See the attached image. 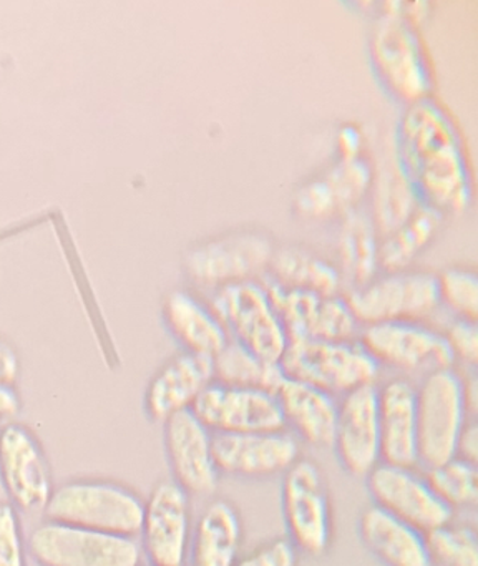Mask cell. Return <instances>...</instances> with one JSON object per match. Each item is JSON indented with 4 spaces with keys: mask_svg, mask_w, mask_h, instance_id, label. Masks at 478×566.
Listing matches in <instances>:
<instances>
[{
    "mask_svg": "<svg viewBox=\"0 0 478 566\" xmlns=\"http://www.w3.org/2000/svg\"><path fill=\"white\" fill-rule=\"evenodd\" d=\"M397 158L422 203L461 213L471 203V177L464 144L450 114L434 98L407 107L398 122Z\"/></svg>",
    "mask_w": 478,
    "mask_h": 566,
    "instance_id": "6da1fadb",
    "label": "cell"
},
{
    "mask_svg": "<svg viewBox=\"0 0 478 566\" xmlns=\"http://www.w3.org/2000/svg\"><path fill=\"white\" fill-rule=\"evenodd\" d=\"M145 500L110 480H72L53 489L43 509L45 522L135 538L142 532Z\"/></svg>",
    "mask_w": 478,
    "mask_h": 566,
    "instance_id": "7a4b0ae2",
    "label": "cell"
},
{
    "mask_svg": "<svg viewBox=\"0 0 478 566\" xmlns=\"http://www.w3.org/2000/svg\"><path fill=\"white\" fill-rule=\"evenodd\" d=\"M208 306L228 331L229 339L264 363L281 364L289 337L261 281L216 287Z\"/></svg>",
    "mask_w": 478,
    "mask_h": 566,
    "instance_id": "3957f363",
    "label": "cell"
},
{
    "mask_svg": "<svg viewBox=\"0 0 478 566\" xmlns=\"http://www.w3.org/2000/svg\"><path fill=\"white\" fill-rule=\"evenodd\" d=\"M281 369L289 379L311 384L334 397L371 386L381 374V366L358 340H289Z\"/></svg>",
    "mask_w": 478,
    "mask_h": 566,
    "instance_id": "277c9868",
    "label": "cell"
},
{
    "mask_svg": "<svg viewBox=\"0 0 478 566\" xmlns=\"http://www.w3.org/2000/svg\"><path fill=\"white\" fill-rule=\"evenodd\" d=\"M465 377L454 367L427 374L417 387L418 463L425 470L454 459L468 422Z\"/></svg>",
    "mask_w": 478,
    "mask_h": 566,
    "instance_id": "5b68a950",
    "label": "cell"
},
{
    "mask_svg": "<svg viewBox=\"0 0 478 566\" xmlns=\"http://www.w3.org/2000/svg\"><path fill=\"white\" fill-rule=\"evenodd\" d=\"M371 55L385 87L408 105L430 97L432 74L415 25L397 12H384L371 35Z\"/></svg>",
    "mask_w": 478,
    "mask_h": 566,
    "instance_id": "8992f818",
    "label": "cell"
},
{
    "mask_svg": "<svg viewBox=\"0 0 478 566\" xmlns=\"http://www.w3.org/2000/svg\"><path fill=\"white\" fill-rule=\"evenodd\" d=\"M344 297L364 326L391 321L422 323L440 307L437 274L430 271L384 273L364 286L352 287Z\"/></svg>",
    "mask_w": 478,
    "mask_h": 566,
    "instance_id": "52a82bcc",
    "label": "cell"
},
{
    "mask_svg": "<svg viewBox=\"0 0 478 566\" xmlns=\"http://www.w3.org/2000/svg\"><path fill=\"white\" fill-rule=\"evenodd\" d=\"M282 516L288 539L299 553L322 556L334 535L331 495L318 463L299 459L282 479Z\"/></svg>",
    "mask_w": 478,
    "mask_h": 566,
    "instance_id": "ba28073f",
    "label": "cell"
},
{
    "mask_svg": "<svg viewBox=\"0 0 478 566\" xmlns=\"http://www.w3.org/2000/svg\"><path fill=\"white\" fill-rule=\"evenodd\" d=\"M29 552L40 566H139L135 538L43 522L29 536Z\"/></svg>",
    "mask_w": 478,
    "mask_h": 566,
    "instance_id": "9c48e42d",
    "label": "cell"
},
{
    "mask_svg": "<svg viewBox=\"0 0 478 566\" xmlns=\"http://www.w3.org/2000/svg\"><path fill=\"white\" fill-rule=\"evenodd\" d=\"M274 250L271 238L262 231H231L193 248L186 254V273L199 286L212 290L259 280L268 273Z\"/></svg>",
    "mask_w": 478,
    "mask_h": 566,
    "instance_id": "30bf717a",
    "label": "cell"
},
{
    "mask_svg": "<svg viewBox=\"0 0 478 566\" xmlns=\"http://www.w3.org/2000/svg\"><path fill=\"white\" fill-rule=\"evenodd\" d=\"M289 340L315 339L331 343L357 340L361 324L341 294L321 296L276 283L268 273L259 277Z\"/></svg>",
    "mask_w": 478,
    "mask_h": 566,
    "instance_id": "8fae6325",
    "label": "cell"
},
{
    "mask_svg": "<svg viewBox=\"0 0 478 566\" xmlns=\"http://www.w3.org/2000/svg\"><path fill=\"white\" fill-rule=\"evenodd\" d=\"M358 343L378 366L405 373H425L427 376L435 370L450 369L455 364L444 334L414 321L365 326Z\"/></svg>",
    "mask_w": 478,
    "mask_h": 566,
    "instance_id": "7c38bea8",
    "label": "cell"
},
{
    "mask_svg": "<svg viewBox=\"0 0 478 566\" xmlns=\"http://www.w3.org/2000/svg\"><path fill=\"white\" fill-rule=\"evenodd\" d=\"M372 505L391 513L395 518L408 523L422 533L440 528L454 520V510L448 509L435 490L415 467L378 463L367 476Z\"/></svg>",
    "mask_w": 478,
    "mask_h": 566,
    "instance_id": "4fadbf2b",
    "label": "cell"
},
{
    "mask_svg": "<svg viewBox=\"0 0 478 566\" xmlns=\"http://www.w3.org/2000/svg\"><path fill=\"white\" fill-rule=\"evenodd\" d=\"M193 522L189 495L173 480L156 483L143 510L142 548L149 566H186Z\"/></svg>",
    "mask_w": 478,
    "mask_h": 566,
    "instance_id": "5bb4252c",
    "label": "cell"
},
{
    "mask_svg": "<svg viewBox=\"0 0 478 566\" xmlns=\"http://www.w3.org/2000/svg\"><path fill=\"white\" fill-rule=\"evenodd\" d=\"M0 480L17 509H45L53 493L52 470L35 433L19 422L0 427Z\"/></svg>",
    "mask_w": 478,
    "mask_h": 566,
    "instance_id": "9a60e30c",
    "label": "cell"
},
{
    "mask_svg": "<svg viewBox=\"0 0 478 566\" xmlns=\"http://www.w3.org/2000/svg\"><path fill=\"white\" fill-rule=\"evenodd\" d=\"M191 412L212 433L285 430L278 396L266 390L238 389L212 382L198 397Z\"/></svg>",
    "mask_w": 478,
    "mask_h": 566,
    "instance_id": "2e32d148",
    "label": "cell"
},
{
    "mask_svg": "<svg viewBox=\"0 0 478 566\" xmlns=\"http://www.w3.org/2000/svg\"><path fill=\"white\" fill-rule=\"evenodd\" d=\"M335 455L352 476H367L381 463L377 386L358 387L339 400Z\"/></svg>",
    "mask_w": 478,
    "mask_h": 566,
    "instance_id": "e0dca14e",
    "label": "cell"
},
{
    "mask_svg": "<svg viewBox=\"0 0 478 566\" xmlns=\"http://www.w3.org/2000/svg\"><path fill=\"white\" fill-rule=\"evenodd\" d=\"M212 450L219 473L242 479H266L285 473L301 459L298 439L288 430L215 433Z\"/></svg>",
    "mask_w": 478,
    "mask_h": 566,
    "instance_id": "ac0fdd59",
    "label": "cell"
},
{
    "mask_svg": "<svg viewBox=\"0 0 478 566\" xmlns=\"http://www.w3.org/2000/svg\"><path fill=\"white\" fill-rule=\"evenodd\" d=\"M212 437L215 433L191 410L176 413L165 422V450L173 482L188 495H209L218 486L221 473L216 465Z\"/></svg>",
    "mask_w": 478,
    "mask_h": 566,
    "instance_id": "d6986e66",
    "label": "cell"
},
{
    "mask_svg": "<svg viewBox=\"0 0 478 566\" xmlns=\"http://www.w3.org/2000/svg\"><path fill=\"white\" fill-rule=\"evenodd\" d=\"M215 382L211 357L185 353L172 357L149 380L145 412L155 422L191 410L206 387Z\"/></svg>",
    "mask_w": 478,
    "mask_h": 566,
    "instance_id": "ffe728a7",
    "label": "cell"
},
{
    "mask_svg": "<svg viewBox=\"0 0 478 566\" xmlns=\"http://www.w3.org/2000/svg\"><path fill=\"white\" fill-rule=\"evenodd\" d=\"M377 400L381 462L417 465V387L407 379H392L377 387Z\"/></svg>",
    "mask_w": 478,
    "mask_h": 566,
    "instance_id": "44dd1931",
    "label": "cell"
},
{
    "mask_svg": "<svg viewBox=\"0 0 478 566\" xmlns=\"http://www.w3.org/2000/svg\"><path fill=\"white\" fill-rule=\"evenodd\" d=\"M276 396L285 429L289 427L295 433L294 437L308 446L318 449L332 447L339 409V400L334 396L289 377H285Z\"/></svg>",
    "mask_w": 478,
    "mask_h": 566,
    "instance_id": "7402d4cb",
    "label": "cell"
},
{
    "mask_svg": "<svg viewBox=\"0 0 478 566\" xmlns=\"http://www.w3.org/2000/svg\"><path fill=\"white\" fill-rule=\"evenodd\" d=\"M362 545L384 566H432L425 533L371 505L358 518Z\"/></svg>",
    "mask_w": 478,
    "mask_h": 566,
    "instance_id": "603a6c76",
    "label": "cell"
},
{
    "mask_svg": "<svg viewBox=\"0 0 478 566\" xmlns=\"http://www.w3.org/2000/svg\"><path fill=\"white\" fill-rule=\"evenodd\" d=\"M242 520L225 499L212 500L193 526L188 562L191 566H232L242 545Z\"/></svg>",
    "mask_w": 478,
    "mask_h": 566,
    "instance_id": "cb8c5ba5",
    "label": "cell"
},
{
    "mask_svg": "<svg viewBox=\"0 0 478 566\" xmlns=\"http://www.w3.org/2000/svg\"><path fill=\"white\" fill-rule=\"evenodd\" d=\"M163 317L185 353L212 359L229 343L228 331L211 307L186 291H175L166 297Z\"/></svg>",
    "mask_w": 478,
    "mask_h": 566,
    "instance_id": "d4e9b609",
    "label": "cell"
},
{
    "mask_svg": "<svg viewBox=\"0 0 478 566\" xmlns=\"http://www.w3.org/2000/svg\"><path fill=\"white\" fill-rule=\"evenodd\" d=\"M268 274L284 287L334 296L342 290L341 271L315 251L295 244L276 248Z\"/></svg>",
    "mask_w": 478,
    "mask_h": 566,
    "instance_id": "484cf974",
    "label": "cell"
},
{
    "mask_svg": "<svg viewBox=\"0 0 478 566\" xmlns=\"http://www.w3.org/2000/svg\"><path fill=\"white\" fill-rule=\"evenodd\" d=\"M378 237L372 217L365 211H347L342 214L337 237L339 263H341L342 280H347L352 287L364 286L377 276L378 270Z\"/></svg>",
    "mask_w": 478,
    "mask_h": 566,
    "instance_id": "4316f807",
    "label": "cell"
},
{
    "mask_svg": "<svg viewBox=\"0 0 478 566\" xmlns=\"http://www.w3.org/2000/svg\"><path fill=\"white\" fill-rule=\"evenodd\" d=\"M444 214L428 205L420 203L397 230L381 238L378 268L384 273L405 271L420 251L434 240L440 230Z\"/></svg>",
    "mask_w": 478,
    "mask_h": 566,
    "instance_id": "83f0119b",
    "label": "cell"
},
{
    "mask_svg": "<svg viewBox=\"0 0 478 566\" xmlns=\"http://www.w3.org/2000/svg\"><path fill=\"white\" fill-rule=\"evenodd\" d=\"M212 369L215 382L238 389L276 394L285 379L281 364L264 363L232 339L212 357Z\"/></svg>",
    "mask_w": 478,
    "mask_h": 566,
    "instance_id": "f1b7e54d",
    "label": "cell"
},
{
    "mask_svg": "<svg viewBox=\"0 0 478 566\" xmlns=\"http://www.w3.org/2000/svg\"><path fill=\"white\" fill-rule=\"evenodd\" d=\"M414 185L402 170L401 165H387L375 180L374 213L371 214L378 237L384 238L397 230L420 205Z\"/></svg>",
    "mask_w": 478,
    "mask_h": 566,
    "instance_id": "f546056e",
    "label": "cell"
},
{
    "mask_svg": "<svg viewBox=\"0 0 478 566\" xmlns=\"http://www.w3.org/2000/svg\"><path fill=\"white\" fill-rule=\"evenodd\" d=\"M334 200L337 214L358 208L374 185V171L365 158H339L321 175Z\"/></svg>",
    "mask_w": 478,
    "mask_h": 566,
    "instance_id": "4dcf8cb0",
    "label": "cell"
},
{
    "mask_svg": "<svg viewBox=\"0 0 478 566\" xmlns=\"http://www.w3.org/2000/svg\"><path fill=\"white\" fill-rule=\"evenodd\" d=\"M432 489L448 509H470L478 502L477 463L454 459L432 467L425 473Z\"/></svg>",
    "mask_w": 478,
    "mask_h": 566,
    "instance_id": "1f68e13d",
    "label": "cell"
},
{
    "mask_svg": "<svg viewBox=\"0 0 478 566\" xmlns=\"http://www.w3.org/2000/svg\"><path fill=\"white\" fill-rule=\"evenodd\" d=\"M432 566H478L477 532L450 522L425 533Z\"/></svg>",
    "mask_w": 478,
    "mask_h": 566,
    "instance_id": "d6a6232c",
    "label": "cell"
},
{
    "mask_svg": "<svg viewBox=\"0 0 478 566\" xmlns=\"http://www.w3.org/2000/svg\"><path fill=\"white\" fill-rule=\"evenodd\" d=\"M440 306L447 307L455 317L475 321L478 314V277L467 268H447L437 274Z\"/></svg>",
    "mask_w": 478,
    "mask_h": 566,
    "instance_id": "836d02e7",
    "label": "cell"
},
{
    "mask_svg": "<svg viewBox=\"0 0 478 566\" xmlns=\"http://www.w3.org/2000/svg\"><path fill=\"white\" fill-rule=\"evenodd\" d=\"M0 566H25L19 515L9 503H0Z\"/></svg>",
    "mask_w": 478,
    "mask_h": 566,
    "instance_id": "e575fe53",
    "label": "cell"
},
{
    "mask_svg": "<svg viewBox=\"0 0 478 566\" xmlns=\"http://www.w3.org/2000/svg\"><path fill=\"white\" fill-rule=\"evenodd\" d=\"M294 208L309 220H328L337 214L334 200L321 177L305 181L294 197Z\"/></svg>",
    "mask_w": 478,
    "mask_h": 566,
    "instance_id": "d590c367",
    "label": "cell"
},
{
    "mask_svg": "<svg viewBox=\"0 0 478 566\" xmlns=\"http://www.w3.org/2000/svg\"><path fill=\"white\" fill-rule=\"evenodd\" d=\"M444 334L455 360L475 366L478 363V329L475 321L455 317Z\"/></svg>",
    "mask_w": 478,
    "mask_h": 566,
    "instance_id": "8d00e7d4",
    "label": "cell"
},
{
    "mask_svg": "<svg viewBox=\"0 0 478 566\" xmlns=\"http://www.w3.org/2000/svg\"><path fill=\"white\" fill-rule=\"evenodd\" d=\"M299 552L288 538H274L246 556H239L232 566H298Z\"/></svg>",
    "mask_w": 478,
    "mask_h": 566,
    "instance_id": "74e56055",
    "label": "cell"
},
{
    "mask_svg": "<svg viewBox=\"0 0 478 566\" xmlns=\"http://www.w3.org/2000/svg\"><path fill=\"white\" fill-rule=\"evenodd\" d=\"M364 135L355 124H345L337 132V150L341 158L361 157Z\"/></svg>",
    "mask_w": 478,
    "mask_h": 566,
    "instance_id": "f35d334b",
    "label": "cell"
},
{
    "mask_svg": "<svg viewBox=\"0 0 478 566\" xmlns=\"http://www.w3.org/2000/svg\"><path fill=\"white\" fill-rule=\"evenodd\" d=\"M20 360L9 344L0 340V386L13 387L19 379Z\"/></svg>",
    "mask_w": 478,
    "mask_h": 566,
    "instance_id": "ab89813d",
    "label": "cell"
},
{
    "mask_svg": "<svg viewBox=\"0 0 478 566\" xmlns=\"http://www.w3.org/2000/svg\"><path fill=\"white\" fill-rule=\"evenodd\" d=\"M455 457L467 460V462L477 463L478 459V426L471 420L465 426L464 432L457 442V452Z\"/></svg>",
    "mask_w": 478,
    "mask_h": 566,
    "instance_id": "60d3db41",
    "label": "cell"
},
{
    "mask_svg": "<svg viewBox=\"0 0 478 566\" xmlns=\"http://www.w3.org/2000/svg\"><path fill=\"white\" fill-rule=\"evenodd\" d=\"M20 402L19 394L13 387L0 386V422H7L19 413Z\"/></svg>",
    "mask_w": 478,
    "mask_h": 566,
    "instance_id": "b9f144b4",
    "label": "cell"
},
{
    "mask_svg": "<svg viewBox=\"0 0 478 566\" xmlns=\"http://www.w3.org/2000/svg\"><path fill=\"white\" fill-rule=\"evenodd\" d=\"M149 566V565H148Z\"/></svg>",
    "mask_w": 478,
    "mask_h": 566,
    "instance_id": "7bdbcfd3",
    "label": "cell"
}]
</instances>
